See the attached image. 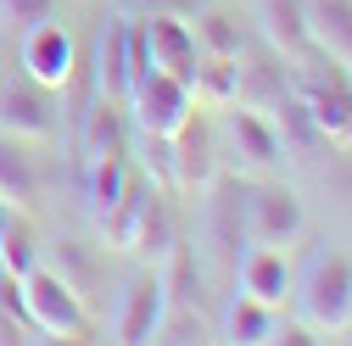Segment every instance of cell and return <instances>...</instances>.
<instances>
[{
    "instance_id": "obj_1",
    "label": "cell",
    "mask_w": 352,
    "mask_h": 346,
    "mask_svg": "<svg viewBox=\"0 0 352 346\" xmlns=\"http://www.w3.org/2000/svg\"><path fill=\"white\" fill-rule=\"evenodd\" d=\"M296 324L314 335H346L352 330V257L346 251H314L307 268L291 279Z\"/></svg>"
},
{
    "instance_id": "obj_2",
    "label": "cell",
    "mask_w": 352,
    "mask_h": 346,
    "mask_svg": "<svg viewBox=\"0 0 352 346\" xmlns=\"http://www.w3.org/2000/svg\"><path fill=\"white\" fill-rule=\"evenodd\" d=\"M291 95L302 101L307 123L319 128V140L330 146H352V84L336 62H296V78H291Z\"/></svg>"
},
{
    "instance_id": "obj_3",
    "label": "cell",
    "mask_w": 352,
    "mask_h": 346,
    "mask_svg": "<svg viewBox=\"0 0 352 346\" xmlns=\"http://www.w3.org/2000/svg\"><path fill=\"white\" fill-rule=\"evenodd\" d=\"M218 151L230 157L235 179H269V173L285 162V140H280V123H269L263 112H252L246 101L224 106V123L212 128Z\"/></svg>"
},
{
    "instance_id": "obj_4",
    "label": "cell",
    "mask_w": 352,
    "mask_h": 346,
    "mask_svg": "<svg viewBox=\"0 0 352 346\" xmlns=\"http://www.w3.org/2000/svg\"><path fill=\"white\" fill-rule=\"evenodd\" d=\"M17 290H23V308H28L39 335H56V341H84L90 335V308H84V296L62 274L34 268V274L17 279Z\"/></svg>"
},
{
    "instance_id": "obj_5",
    "label": "cell",
    "mask_w": 352,
    "mask_h": 346,
    "mask_svg": "<svg viewBox=\"0 0 352 346\" xmlns=\"http://www.w3.org/2000/svg\"><path fill=\"white\" fill-rule=\"evenodd\" d=\"M123 106L135 112V128H140V135L173 140V135H179V128L190 123V112H196V95H190V84H185V78L146 67V73L135 78V90H129V101H123Z\"/></svg>"
},
{
    "instance_id": "obj_6",
    "label": "cell",
    "mask_w": 352,
    "mask_h": 346,
    "mask_svg": "<svg viewBox=\"0 0 352 346\" xmlns=\"http://www.w3.org/2000/svg\"><path fill=\"white\" fill-rule=\"evenodd\" d=\"M302 201L285 185H252L241 190V240L246 246H291L302 235Z\"/></svg>"
},
{
    "instance_id": "obj_7",
    "label": "cell",
    "mask_w": 352,
    "mask_h": 346,
    "mask_svg": "<svg viewBox=\"0 0 352 346\" xmlns=\"http://www.w3.org/2000/svg\"><path fill=\"white\" fill-rule=\"evenodd\" d=\"M151 67L146 56V28L140 23H112L101 28V45H96V95L101 101H129L135 78Z\"/></svg>"
},
{
    "instance_id": "obj_8",
    "label": "cell",
    "mask_w": 352,
    "mask_h": 346,
    "mask_svg": "<svg viewBox=\"0 0 352 346\" xmlns=\"http://www.w3.org/2000/svg\"><path fill=\"white\" fill-rule=\"evenodd\" d=\"M168 324V285L157 268H140L135 279H123L118 290V308H112V341L123 346H140V341H157Z\"/></svg>"
},
{
    "instance_id": "obj_9",
    "label": "cell",
    "mask_w": 352,
    "mask_h": 346,
    "mask_svg": "<svg viewBox=\"0 0 352 346\" xmlns=\"http://www.w3.org/2000/svg\"><path fill=\"white\" fill-rule=\"evenodd\" d=\"M17 56H23V78H34L39 90H67V84H73V67H78L73 34H67L62 23H51V17L34 23V28L23 34Z\"/></svg>"
},
{
    "instance_id": "obj_10",
    "label": "cell",
    "mask_w": 352,
    "mask_h": 346,
    "mask_svg": "<svg viewBox=\"0 0 352 346\" xmlns=\"http://www.w3.org/2000/svg\"><path fill=\"white\" fill-rule=\"evenodd\" d=\"M51 90H39L34 78H12L0 90V135L17 140V146H39V140H56V112L45 101Z\"/></svg>"
},
{
    "instance_id": "obj_11",
    "label": "cell",
    "mask_w": 352,
    "mask_h": 346,
    "mask_svg": "<svg viewBox=\"0 0 352 346\" xmlns=\"http://www.w3.org/2000/svg\"><path fill=\"white\" fill-rule=\"evenodd\" d=\"M168 157H173V190L185 196H201L212 179H218V135L190 112V123L168 140Z\"/></svg>"
},
{
    "instance_id": "obj_12",
    "label": "cell",
    "mask_w": 352,
    "mask_h": 346,
    "mask_svg": "<svg viewBox=\"0 0 352 346\" xmlns=\"http://www.w3.org/2000/svg\"><path fill=\"white\" fill-rule=\"evenodd\" d=\"M302 12H307L314 51L352 78V0H302Z\"/></svg>"
},
{
    "instance_id": "obj_13",
    "label": "cell",
    "mask_w": 352,
    "mask_h": 346,
    "mask_svg": "<svg viewBox=\"0 0 352 346\" xmlns=\"http://www.w3.org/2000/svg\"><path fill=\"white\" fill-rule=\"evenodd\" d=\"M218 335L235 341V346H269V341H307L296 330H285L280 308H269V301H252V296H235L224 319H218Z\"/></svg>"
},
{
    "instance_id": "obj_14",
    "label": "cell",
    "mask_w": 352,
    "mask_h": 346,
    "mask_svg": "<svg viewBox=\"0 0 352 346\" xmlns=\"http://www.w3.org/2000/svg\"><path fill=\"white\" fill-rule=\"evenodd\" d=\"M140 28H146V56H151V67H157V73H173V78H185V84H190L196 56H201L196 28H185L179 17H151V23H140Z\"/></svg>"
},
{
    "instance_id": "obj_15",
    "label": "cell",
    "mask_w": 352,
    "mask_h": 346,
    "mask_svg": "<svg viewBox=\"0 0 352 346\" xmlns=\"http://www.w3.org/2000/svg\"><path fill=\"white\" fill-rule=\"evenodd\" d=\"M252 17L263 28V39L285 56V62H302L314 56V39H307V12L302 0H252Z\"/></svg>"
},
{
    "instance_id": "obj_16",
    "label": "cell",
    "mask_w": 352,
    "mask_h": 346,
    "mask_svg": "<svg viewBox=\"0 0 352 346\" xmlns=\"http://www.w3.org/2000/svg\"><path fill=\"white\" fill-rule=\"evenodd\" d=\"M235 279H241V296L252 301H269V308H285V296H291V263L274 251V246H252L241 263H235Z\"/></svg>"
},
{
    "instance_id": "obj_17",
    "label": "cell",
    "mask_w": 352,
    "mask_h": 346,
    "mask_svg": "<svg viewBox=\"0 0 352 346\" xmlns=\"http://www.w3.org/2000/svg\"><path fill=\"white\" fill-rule=\"evenodd\" d=\"M190 95L196 106L207 112H224L241 101V56H196V73H190Z\"/></svg>"
},
{
    "instance_id": "obj_18",
    "label": "cell",
    "mask_w": 352,
    "mask_h": 346,
    "mask_svg": "<svg viewBox=\"0 0 352 346\" xmlns=\"http://www.w3.org/2000/svg\"><path fill=\"white\" fill-rule=\"evenodd\" d=\"M0 201H6L12 212H34L39 207V173L23 157V146L6 140V135H0Z\"/></svg>"
},
{
    "instance_id": "obj_19",
    "label": "cell",
    "mask_w": 352,
    "mask_h": 346,
    "mask_svg": "<svg viewBox=\"0 0 352 346\" xmlns=\"http://www.w3.org/2000/svg\"><path fill=\"white\" fill-rule=\"evenodd\" d=\"M179 246V229H173V212H168V201H162V190H151L146 196V212H140V235H135V251L146 257V263L157 268L162 257Z\"/></svg>"
},
{
    "instance_id": "obj_20",
    "label": "cell",
    "mask_w": 352,
    "mask_h": 346,
    "mask_svg": "<svg viewBox=\"0 0 352 346\" xmlns=\"http://www.w3.org/2000/svg\"><path fill=\"white\" fill-rule=\"evenodd\" d=\"M129 173H123V151H107V157H84V201H90V218H101V212L123 196Z\"/></svg>"
},
{
    "instance_id": "obj_21",
    "label": "cell",
    "mask_w": 352,
    "mask_h": 346,
    "mask_svg": "<svg viewBox=\"0 0 352 346\" xmlns=\"http://www.w3.org/2000/svg\"><path fill=\"white\" fill-rule=\"evenodd\" d=\"M0 268H6V279H23V274L39 268V246H34V235H28L17 218L0 229Z\"/></svg>"
},
{
    "instance_id": "obj_22",
    "label": "cell",
    "mask_w": 352,
    "mask_h": 346,
    "mask_svg": "<svg viewBox=\"0 0 352 346\" xmlns=\"http://www.w3.org/2000/svg\"><path fill=\"white\" fill-rule=\"evenodd\" d=\"M107 151H123V135H118L112 101H96L84 112V157H107Z\"/></svg>"
},
{
    "instance_id": "obj_23",
    "label": "cell",
    "mask_w": 352,
    "mask_h": 346,
    "mask_svg": "<svg viewBox=\"0 0 352 346\" xmlns=\"http://www.w3.org/2000/svg\"><path fill=\"white\" fill-rule=\"evenodd\" d=\"M51 274H62L78 296H90V290H96V263H90V257H84V246H73V240L56 246V268H51Z\"/></svg>"
},
{
    "instance_id": "obj_24",
    "label": "cell",
    "mask_w": 352,
    "mask_h": 346,
    "mask_svg": "<svg viewBox=\"0 0 352 346\" xmlns=\"http://www.w3.org/2000/svg\"><path fill=\"white\" fill-rule=\"evenodd\" d=\"M196 45H201L207 56H241V34L230 28V17L207 12V17L196 23Z\"/></svg>"
},
{
    "instance_id": "obj_25",
    "label": "cell",
    "mask_w": 352,
    "mask_h": 346,
    "mask_svg": "<svg viewBox=\"0 0 352 346\" xmlns=\"http://www.w3.org/2000/svg\"><path fill=\"white\" fill-rule=\"evenodd\" d=\"M45 17H51V0H0V28L6 34H28Z\"/></svg>"
},
{
    "instance_id": "obj_26",
    "label": "cell",
    "mask_w": 352,
    "mask_h": 346,
    "mask_svg": "<svg viewBox=\"0 0 352 346\" xmlns=\"http://www.w3.org/2000/svg\"><path fill=\"white\" fill-rule=\"evenodd\" d=\"M12 341H39V335H34L28 324H17L6 308H0V346H12Z\"/></svg>"
},
{
    "instance_id": "obj_27",
    "label": "cell",
    "mask_w": 352,
    "mask_h": 346,
    "mask_svg": "<svg viewBox=\"0 0 352 346\" xmlns=\"http://www.w3.org/2000/svg\"><path fill=\"white\" fill-rule=\"evenodd\" d=\"M6 224H12V207H6V201H0V229H6Z\"/></svg>"
}]
</instances>
